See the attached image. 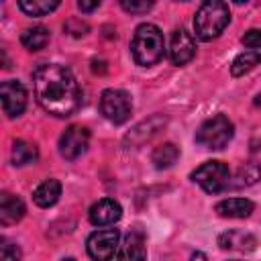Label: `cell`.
I'll use <instances>...</instances> for the list:
<instances>
[{
    "label": "cell",
    "mask_w": 261,
    "mask_h": 261,
    "mask_svg": "<svg viewBox=\"0 0 261 261\" xmlns=\"http://www.w3.org/2000/svg\"><path fill=\"white\" fill-rule=\"evenodd\" d=\"M33 86L37 102L53 116H69L82 104V92L73 73L59 63H45L35 69Z\"/></svg>",
    "instance_id": "obj_1"
},
{
    "label": "cell",
    "mask_w": 261,
    "mask_h": 261,
    "mask_svg": "<svg viewBox=\"0 0 261 261\" xmlns=\"http://www.w3.org/2000/svg\"><path fill=\"white\" fill-rule=\"evenodd\" d=\"M130 53H133V59L143 67H151L159 63L165 53L163 33L155 24H149V22L141 24L133 35Z\"/></svg>",
    "instance_id": "obj_2"
},
{
    "label": "cell",
    "mask_w": 261,
    "mask_h": 261,
    "mask_svg": "<svg viewBox=\"0 0 261 261\" xmlns=\"http://www.w3.org/2000/svg\"><path fill=\"white\" fill-rule=\"evenodd\" d=\"M230 12L224 0H204L194 16L196 35L204 41L216 39L228 24Z\"/></svg>",
    "instance_id": "obj_3"
},
{
    "label": "cell",
    "mask_w": 261,
    "mask_h": 261,
    "mask_svg": "<svg viewBox=\"0 0 261 261\" xmlns=\"http://www.w3.org/2000/svg\"><path fill=\"white\" fill-rule=\"evenodd\" d=\"M234 135V126L232 122L224 116V114H216L212 118H208L196 133V141L212 151H220L228 145V141Z\"/></svg>",
    "instance_id": "obj_4"
},
{
    "label": "cell",
    "mask_w": 261,
    "mask_h": 261,
    "mask_svg": "<svg viewBox=\"0 0 261 261\" xmlns=\"http://www.w3.org/2000/svg\"><path fill=\"white\" fill-rule=\"evenodd\" d=\"M192 179L202 186L204 192L208 194H218L222 192L224 188H228V181H230V171H228V165H224L222 161H206L204 165H200L194 173H192Z\"/></svg>",
    "instance_id": "obj_5"
},
{
    "label": "cell",
    "mask_w": 261,
    "mask_h": 261,
    "mask_svg": "<svg viewBox=\"0 0 261 261\" xmlns=\"http://www.w3.org/2000/svg\"><path fill=\"white\" fill-rule=\"evenodd\" d=\"M133 110L130 98L122 90H104L100 96V112L114 124H122L128 120Z\"/></svg>",
    "instance_id": "obj_6"
},
{
    "label": "cell",
    "mask_w": 261,
    "mask_h": 261,
    "mask_svg": "<svg viewBox=\"0 0 261 261\" xmlns=\"http://www.w3.org/2000/svg\"><path fill=\"white\" fill-rule=\"evenodd\" d=\"M118 239L120 232L116 228H104V230H96L88 237V253L92 259H110L116 257L118 253Z\"/></svg>",
    "instance_id": "obj_7"
},
{
    "label": "cell",
    "mask_w": 261,
    "mask_h": 261,
    "mask_svg": "<svg viewBox=\"0 0 261 261\" xmlns=\"http://www.w3.org/2000/svg\"><path fill=\"white\" fill-rule=\"evenodd\" d=\"M88 143H90V130L82 124H71L59 137V153L65 159H77L80 155L86 153Z\"/></svg>",
    "instance_id": "obj_8"
},
{
    "label": "cell",
    "mask_w": 261,
    "mask_h": 261,
    "mask_svg": "<svg viewBox=\"0 0 261 261\" xmlns=\"http://www.w3.org/2000/svg\"><path fill=\"white\" fill-rule=\"evenodd\" d=\"M0 98H2V108L8 116H20L22 110L27 108V90L18 80H6L0 86Z\"/></svg>",
    "instance_id": "obj_9"
},
{
    "label": "cell",
    "mask_w": 261,
    "mask_h": 261,
    "mask_svg": "<svg viewBox=\"0 0 261 261\" xmlns=\"http://www.w3.org/2000/svg\"><path fill=\"white\" fill-rule=\"evenodd\" d=\"M196 53V45L194 39L188 31L177 29L171 35V43H169V57L175 65H186Z\"/></svg>",
    "instance_id": "obj_10"
},
{
    "label": "cell",
    "mask_w": 261,
    "mask_h": 261,
    "mask_svg": "<svg viewBox=\"0 0 261 261\" xmlns=\"http://www.w3.org/2000/svg\"><path fill=\"white\" fill-rule=\"evenodd\" d=\"M120 214H122L120 204L110 198H104L90 208V222L96 226H108V224H114L120 218Z\"/></svg>",
    "instance_id": "obj_11"
},
{
    "label": "cell",
    "mask_w": 261,
    "mask_h": 261,
    "mask_svg": "<svg viewBox=\"0 0 261 261\" xmlns=\"http://www.w3.org/2000/svg\"><path fill=\"white\" fill-rule=\"evenodd\" d=\"M24 216V204L20 198L12 196V194H2L0 196V224L2 226H8V224H14L18 222L20 218Z\"/></svg>",
    "instance_id": "obj_12"
},
{
    "label": "cell",
    "mask_w": 261,
    "mask_h": 261,
    "mask_svg": "<svg viewBox=\"0 0 261 261\" xmlns=\"http://www.w3.org/2000/svg\"><path fill=\"white\" fill-rule=\"evenodd\" d=\"M214 210L222 218H247L253 212V202L247 198H228L218 202Z\"/></svg>",
    "instance_id": "obj_13"
},
{
    "label": "cell",
    "mask_w": 261,
    "mask_h": 261,
    "mask_svg": "<svg viewBox=\"0 0 261 261\" xmlns=\"http://www.w3.org/2000/svg\"><path fill=\"white\" fill-rule=\"evenodd\" d=\"M147 249H145V237L137 230L128 232L122 241V245L118 247L116 257L118 259H145Z\"/></svg>",
    "instance_id": "obj_14"
},
{
    "label": "cell",
    "mask_w": 261,
    "mask_h": 261,
    "mask_svg": "<svg viewBox=\"0 0 261 261\" xmlns=\"http://www.w3.org/2000/svg\"><path fill=\"white\" fill-rule=\"evenodd\" d=\"M61 196V184L57 179H45L43 184L37 186V190L33 192V200L37 206L41 208H49L53 206Z\"/></svg>",
    "instance_id": "obj_15"
},
{
    "label": "cell",
    "mask_w": 261,
    "mask_h": 261,
    "mask_svg": "<svg viewBox=\"0 0 261 261\" xmlns=\"http://www.w3.org/2000/svg\"><path fill=\"white\" fill-rule=\"evenodd\" d=\"M218 245L222 249H237V251H251L255 247V239L251 234H245L241 230H230L220 234Z\"/></svg>",
    "instance_id": "obj_16"
},
{
    "label": "cell",
    "mask_w": 261,
    "mask_h": 261,
    "mask_svg": "<svg viewBox=\"0 0 261 261\" xmlns=\"http://www.w3.org/2000/svg\"><path fill=\"white\" fill-rule=\"evenodd\" d=\"M20 43L29 51H41L49 43V31L45 27H31L20 35Z\"/></svg>",
    "instance_id": "obj_17"
},
{
    "label": "cell",
    "mask_w": 261,
    "mask_h": 261,
    "mask_svg": "<svg viewBox=\"0 0 261 261\" xmlns=\"http://www.w3.org/2000/svg\"><path fill=\"white\" fill-rule=\"evenodd\" d=\"M39 159V151L33 143H27V141H16L12 145V163L14 165H29V163H35Z\"/></svg>",
    "instance_id": "obj_18"
},
{
    "label": "cell",
    "mask_w": 261,
    "mask_h": 261,
    "mask_svg": "<svg viewBox=\"0 0 261 261\" xmlns=\"http://www.w3.org/2000/svg\"><path fill=\"white\" fill-rule=\"evenodd\" d=\"M177 157H179V149L173 143H163V145H159L153 151L151 159H153L157 169H167V167H171L177 161Z\"/></svg>",
    "instance_id": "obj_19"
},
{
    "label": "cell",
    "mask_w": 261,
    "mask_h": 261,
    "mask_svg": "<svg viewBox=\"0 0 261 261\" xmlns=\"http://www.w3.org/2000/svg\"><path fill=\"white\" fill-rule=\"evenodd\" d=\"M261 63V53H257V51H243L241 55H237L234 57V61H232V65H230V73L234 75V77H239V75H245V73H249L255 65H259Z\"/></svg>",
    "instance_id": "obj_20"
},
{
    "label": "cell",
    "mask_w": 261,
    "mask_h": 261,
    "mask_svg": "<svg viewBox=\"0 0 261 261\" xmlns=\"http://www.w3.org/2000/svg\"><path fill=\"white\" fill-rule=\"evenodd\" d=\"M61 0H18V6L29 16H45L59 6Z\"/></svg>",
    "instance_id": "obj_21"
},
{
    "label": "cell",
    "mask_w": 261,
    "mask_h": 261,
    "mask_svg": "<svg viewBox=\"0 0 261 261\" xmlns=\"http://www.w3.org/2000/svg\"><path fill=\"white\" fill-rule=\"evenodd\" d=\"M261 177V167L257 163H245L241 165V169L234 175V181H228L230 188H243V186H251Z\"/></svg>",
    "instance_id": "obj_22"
},
{
    "label": "cell",
    "mask_w": 261,
    "mask_h": 261,
    "mask_svg": "<svg viewBox=\"0 0 261 261\" xmlns=\"http://www.w3.org/2000/svg\"><path fill=\"white\" fill-rule=\"evenodd\" d=\"M153 4H155V0H120V6L130 14H143V12L151 10Z\"/></svg>",
    "instance_id": "obj_23"
},
{
    "label": "cell",
    "mask_w": 261,
    "mask_h": 261,
    "mask_svg": "<svg viewBox=\"0 0 261 261\" xmlns=\"http://www.w3.org/2000/svg\"><path fill=\"white\" fill-rule=\"evenodd\" d=\"M243 45L245 47H253V49H261V29H251L243 35Z\"/></svg>",
    "instance_id": "obj_24"
},
{
    "label": "cell",
    "mask_w": 261,
    "mask_h": 261,
    "mask_svg": "<svg viewBox=\"0 0 261 261\" xmlns=\"http://www.w3.org/2000/svg\"><path fill=\"white\" fill-rule=\"evenodd\" d=\"M0 257H2V259H18V257H20V251H18V249H10V245H2Z\"/></svg>",
    "instance_id": "obj_25"
},
{
    "label": "cell",
    "mask_w": 261,
    "mask_h": 261,
    "mask_svg": "<svg viewBox=\"0 0 261 261\" xmlns=\"http://www.w3.org/2000/svg\"><path fill=\"white\" fill-rule=\"evenodd\" d=\"M100 2H102V0H77V6H80L84 12H92L94 8L100 6Z\"/></svg>",
    "instance_id": "obj_26"
},
{
    "label": "cell",
    "mask_w": 261,
    "mask_h": 261,
    "mask_svg": "<svg viewBox=\"0 0 261 261\" xmlns=\"http://www.w3.org/2000/svg\"><path fill=\"white\" fill-rule=\"evenodd\" d=\"M104 65H106L104 61H96V59L92 61V69H94L96 73H104V71H106V67H104Z\"/></svg>",
    "instance_id": "obj_27"
},
{
    "label": "cell",
    "mask_w": 261,
    "mask_h": 261,
    "mask_svg": "<svg viewBox=\"0 0 261 261\" xmlns=\"http://www.w3.org/2000/svg\"><path fill=\"white\" fill-rule=\"evenodd\" d=\"M234 2H239V4H243V2H247V0H234Z\"/></svg>",
    "instance_id": "obj_28"
},
{
    "label": "cell",
    "mask_w": 261,
    "mask_h": 261,
    "mask_svg": "<svg viewBox=\"0 0 261 261\" xmlns=\"http://www.w3.org/2000/svg\"><path fill=\"white\" fill-rule=\"evenodd\" d=\"M179 2H186V0H179Z\"/></svg>",
    "instance_id": "obj_29"
}]
</instances>
